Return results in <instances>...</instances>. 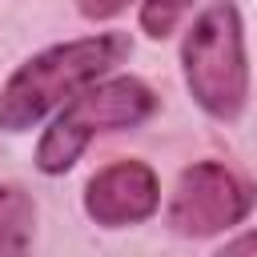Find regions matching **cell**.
Returning a JSON list of instances; mask_svg holds the SVG:
<instances>
[{"label":"cell","mask_w":257,"mask_h":257,"mask_svg":"<svg viewBox=\"0 0 257 257\" xmlns=\"http://www.w3.org/2000/svg\"><path fill=\"white\" fill-rule=\"evenodd\" d=\"M124 56H128L124 32H96V36H80V40L44 48L28 64H20L12 72V80L4 84L0 128H8V133L32 128L44 112H52L60 100L76 96L80 88H88L100 72H108Z\"/></svg>","instance_id":"cell-1"},{"label":"cell","mask_w":257,"mask_h":257,"mask_svg":"<svg viewBox=\"0 0 257 257\" xmlns=\"http://www.w3.org/2000/svg\"><path fill=\"white\" fill-rule=\"evenodd\" d=\"M153 108H157V96L137 76H112V80H100V84L92 80L88 88L68 96L60 116L44 128V137L36 145V169L48 173V177L68 173L76 165V157L88 149L92 137L133 128V124L149 120Z\"/></svg>","instance_id":"cell-2"},{"label":"cell","mask_w":257,"mask_h":257,"mask_svg":"<svg viewBox=\"0 0 257 257\" xmlns=\"http://www.w3.org/2000/svg\"><path fill=\"white\" fill-rule=\"evenodd\" d=\"M181 64L193 100L209 116L233 120L245 108L249 96L245 28H241V12L229 0H217L197 16V24L181 44Z\"/></svg>","instance_id":"cell-3"},{"label":"cell","mask_w":257,"mask_h":257,"mask_svg":"<svg viewBox=\"0 0 257 257\" xmlns=\"http://www.w3.org/2000/svg\"><path fill=\"white\" fill-rule=\"evenodd\" d=\"M253 189L217 161H197L181 173L169 197V225L181 237H213L241 225L253 209Z\"/></svg>","instance_id":"cell-4"},{"label":"cell","mask_w":257,"mask_h":257,"mask_svg":"<svg viewBox=\"0 0 257 257\" xmlns=\"http://www.w3.org/2000/svg\"><path fill=\"white\" fill-rule=\"evenodd\" d=\"M157 205H161V185L145 161H112L84 189V213L104 229L141 225L157 213Z\"/></svg>","instance_id":"cell-5"},{"label":"cell","mask_w":257,"mask_h":257,"mask_svg":"<svg viewBox=\"0 0 257 257\" xmlns=\"http://www.w3.org/2000/svg\"><path fill=\"white\" fill-rule=\"evenodd\" d=\"M36 205L24 189L0 185V253H24L32 245Z\"/></svg>","instance_id":"cell-6"},{"label":"cell","mask_w":257,"mask_h":257,"mask_svg":"<svg viewBox=\"0 0 257 257\" xmlns=\"http://www.w3.org/2000/svg\"><path fill=\"white\" fill-rule=\"evenodd\" d=\"M193 8V0H145L141 4V28L153 36V40H165L177 24H181V16Z\"/></svg>","instance_id":"cell-7"},{"label":"cell","mask_w":257,"mask_h":257,"mask_svg":"<svg viewBox=\"0 0 257 257\" xmlns=\"http://www.w3.org/2000/svg\"><path fill=\"white\" fill-rule=\"evenodd\" d=\"M76 4H80V16L88 20H112L116 12L128 8V0H76Z\"/></svg>","instance_id":"cell-8"},{"label":"cell","mask_w":257,"mask_h":257,"mask_svg":"<svg viewBox=\"0 0 257 257\" xmlns=\"http://www.w3.org/2000/svg\"><path fill=\"white\" fill-rule=\"evenodd\" d=\"M225 253H257V233H245L237 241H225Z\"/></svg>","instance_id":"cell-9"}]
</instances>
